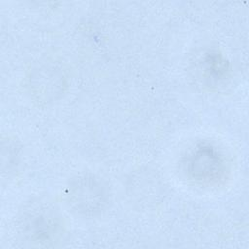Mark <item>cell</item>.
<instances>
[{
    "instance_id": "cell-1",
    "label": "cell",
    "mask_w": 249,
    "mask_h": 249,
    "mask_svg": "<svg viewBox=\"0 0 249 249\" xmlns=\"http://www.w3.org/2000/svg\"><path fill=\"white\" fill-rule=\"evenodd\" d=\"M19 232L25 242L36 247L55 246L63 237V216L47 199H35L24 206L19 215Z\"/></svg>"
},
{
    "instance_id": "cell-2",
    "label": "cell",
    "mask_w": 249,
    "mask_h": 249,
    "mask_svg": "<svg viewBox=\"0 0 249 249\" xmlns=\"http://www.w3.org/2000/svg\"><path fill=\"white\" fill-rule=\"evenodd\" d=\"M67 205L76 213L92 217L103 211L109 201V190L99 177L92 174L77 175L66 187Z\"/></svg>"
},
{
    "instance_id": "cell-3",
    "label": "cell",
    "mask_w": 249,
    "mask_h": 249,
    "mask_svg": "<svg viewBox=\"0 0 249 249\" xmlns=\"http://www.w3.org/2000/svg\"><path fill=\"white\" fill-rule=\"evenodd\" d=\"M194 156L191 161V172L198 180L213 179L214 175L219 173L222 161L214 152L203 148Z\"/></svg>"
}]
</instances>
